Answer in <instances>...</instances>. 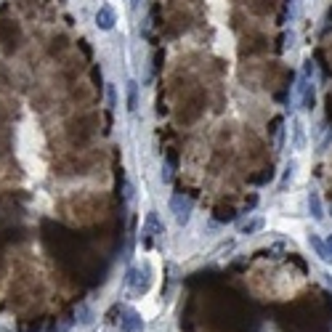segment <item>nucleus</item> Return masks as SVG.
<instances>
[{"mask_svg": "<svg viewBox=\"0 0 332 332\" xmlns=\"http://www.w3.org/2000/svg\"><path fill=\"white\" fill-rule=\"evenodd\" d=\"M300 77H313V61H303V75Z\"/></svg>", "mask_w": 332, "mask_h": 332, "instance_id": "15", "label": "nucleus"}, {"mask_svg": "<svg viewBox=\"0 0 332 332\" xmlns=\"http://www.w3.org/2000/svg\"><path fill=\"white\" fill-rule=\"evenodd\" d=\"M106 104H109V106H115V104H117V93H115V85H109V88H106Z\"/></svg>", "mask_w": 332, "mask_h": 332, "instance_id": "14", "label": "nucleus"}, {"mask_svg": "<svg viewBox=\"0 0 332 332\" xmlns=\"http://www.w3.org/2000/svg\"><path fill=\"white\" fill-rule=\"evenodd\" d=\"M120 313H123V319H120V327H123L125 332H141V329H144V319H141V313H138V311L123 308Z\"/></svg>", "mask_w": 332, "mask_h": 332, "instance_id": "2", "label": "nucleus"}, {"mask_svg": "<svg viewBox=\"0 0 332 332\" xmlns=\"http://www.w3.org/2000/svg\"><path fill=\"white\" fill-rule=\"evenodd\" d=\"M292 149L295 152L306 149V128H303L298 117H292Z\"/></svg>", "mask_w": 332, "mask_h": 332, "instance_id": "5", "label": "nucleus"}, {"mask_svg": "<svg viewBox=\"0 0 332 332\" xmlns=\"http://www.w3.org/2000/svg\"><path fill=\"white\" fill-rule=\"evenodd\" d=\"M162 181H165V183L170 181V168H168V165H165V168H162Z\"/></svg>", "mask_w": 332, "mask_h": 332, "instance_id": "16", "label": "nucleus"}, {"mask_svg": "<svg viewBox=\"0 0 332 332\" xmlns=\"http://www.w3.org/2000/svg\"><path fill=\"white\" fill-rule=\"evenodd\" d=\"M308 213L313 220H324V207H321V197L316 191H311L308 194Z\"/></svg>", "mask_w": 332, "mask_h": 332, "instance_id": "7", "label": "nucleus"}, {"mask_svg": "<svg viewBox=\"0 0 332 332\" xmlns=\"http://www.w3.org/2000/svg\"><path fill=\"white\" fill-rule=\"evenodd\" d=\"M128 109H131V112L138 109V82L136 80L128 82Z\"/></svg>", "mask_w": 332, "mask_h": 332, "instance_id": "9", "label": "nucleus"}, {"mask_svg": "<svg viewBox=\"0 0 332 332\" xmlns=\"http://www.w3.org/2000/svg\"><path fill=\"white\" fill-rule=\"evenodd\" d=\"M261 229H263V218H261V215H255V218H250V220H245V224L239 226V232L250 237V234H258Z\"/></svg>", "mask_w": 332, "mask_h": 332, "instance_id": "8", "label": "nucleus"}, {"mask_svg": "<svg viewBox=\"0 0 332 332\" xmlns=\"http://www.w3.org/2000/svg\"><path fill=\"white\" fill-rule=\"evenodd\" d=\"M298 11H300V3H298V0H290L287 8H284V22L292 24L295 19H298Z\"/></svg>", "mask_w": 332, "mask_h": 332, "instance_id": "11", "label": "nucleus"}, {"mask_svg": "<svg viewBox=\"0 0 332 332\" xmlns=\"http://www.w3.org/2000/svg\"><path fill=\"white\" fill-rule=\"evenodd\" d=\"M96 24H98V30H112L115 27V11H112V6H98V11H96Z\"/></svg>", "mask_w": 332, "mask_h": 332, "instance_id": "4", "label": "nucleus"}, {"mask_svg": "<svg viewBox=\"0 0 332 332\" xmlns=\"http://www.w3.org/2000/svg\"><path fill=\"white\" fill-rule=\"evenodd\" d=\"M191 210H194V199L189 194H173L170 197V213L176 218L178 226H186L191 218Z\"/></svg>", "mask_w": 332, "mask_h": 332, "instance_id": "1", "label": "nucleus"}, {"mask_svg": "<svg viewBox=\"0 0 332 332\" xmlns=\"http://www.w3.org/2000/svg\"><path fill=\"white\" fill-rule=\"evenodd\" d=\"M162 232H165V226H162L160 215H157V210H149V213H146V218H144V229H141V234H144L146 239H152V237L162 234Z\"/></svg>", "mask_w": 332, "mask_h": 332, "instance_id": "3", "label": "nucleus"}, {"mask_svg": "<svg viewBox=\"0 0 332 332\" xmlns=\"http://www.w3.org/2000/svg\"><path fill=\"white\" fill-rule=\"evenodd\" d=\"M324 242H327V247H329V253H332V234H329V237L324 239Z\"/></svg>", "mask_w": 332, "mask_h": 332, "instance_id": "18", "label": "nucleus"}, {"mask_svg": "<svg viewBox=\"0 0 332 332\" xmlns=\"http://www.w3.org/2000/svg\"><path fill=\"white\" fill-rule=\"evenodd\" d=\"M75 321H77V324H90V321H93V311H90L88 306H77Z\"/></svg>", "mask_w": 332, "mask_h": 332, "instance_id": "10", "label": "nucleus"}, {"mask_svg": "<svg viewBox=\"0 0 332 332\" xmlns=\"http://www.w3.org/2000/svg\"><path fill=\"white\" fill-rule=\"evenodd\" d=\"M313 98H316V93H313V82H308L306 90L300 93V104H303V109H311V106H313Z\"/></svg>", "mask_w": 332, "mask_h": 332, "instance_id": "12", "label": "nucleus"}, {"mask_svg": "<svg viewBox=\"0 0 332 332\" xmlns=\"http://www.w3.org/2000/svg\"><path fill=\"white\" fill-rule=\"evenodd\" d=\"M133 197V186H131V183H125V199H131Z\"/></svg>", "mask_w": 332, "mask_h": 332, "instance_id": "17", "label": "nucleus"}, {"mask_svg": "<svg viewBox=\"0 0 332 332\" xmlns=\"http://www.w3.org/2000/svg\"><path fill=\"white\" fill-rule=\"evenodd\" d=\"M295 168H298V165H295V160H290V162H287V168H284V178H282V183H287V181L292 178Z\"/></svg>", "mask_w": 332, "mask_h": 332, "instance_id": "13", "label": "nucleus"}, {"mask_svg": "<svg viewBox=\"0 0 332 332\" xmlns=\"http://www.w3.org/2000/svg\"><path fill=\"white\" fill-rule=\"evenodd\" d=\"M308 245L313 247V253L319 255V261H324V263H329V261H332V253H329L327 242H321V239H319L316 234H311V237H308Z\"/></svg>", "mask_w": 332, "mask_h": 332, "instance_id": "6", "label": "nucleus"}]
</instances>
